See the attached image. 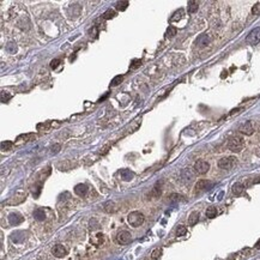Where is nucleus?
I'll return each instance as SVG.
<instances>
[{"instance_id":"412c9836","label":"nucleus","mask_w":260,"mask_h":260,"mask_svg":"<svg viewBox=\"0 0 260 260\" xmlns=\"http://www.w3.org/2000/svg\"><path fill=\"white\" fill-rule=\"evenodd\" d=\"M161 255H162V249L161 248H156V249H153L152 252H151V254H150V260H158L159 258H161Z\"/></svg>"},{"instance_id":"4be33fe9","label":"nucleus","mask_w":260,"mask_h":260,"mask_svg":"<svg viewBox=\"0 0 260 260\" xmlns=\"http://www.w3.org/2000/svg\"><path fill=\"white\" fill-rule=\"evenodd\" d=\"M176 33H178V29L175 28V27H169L168 29H167V31H165V37H168V39H171V37H174L175 35H176Z\"/></svg>"},{"instance_id":"a211bd4d","label":"nucleus","mask_w":260,"mask_h":260,"mask_svg":"<svg viewBox=\"0 0 260 260\" xmlns=\"http://www.w3.org/2000/svg\"><path fill=\"white\" fill-rule=\"evenodd\" d=\"M199 9V3L198 1H194V0H191L188 1V13H194L197 12Z\"/></svg>"},{"instance_id":"39448f33","label":"nucleus","mask_w":260,"mask_h":260,"mask_svg":"<svg viewBox=\"0 0 260 260\" xmlns=\"http://www.w3.org/2000/svg\"><path fill=\"white\" fill-rule=\"evenodd\" d=\"M209 169H210V164L206 161L199 159V161H197L194 163V170H196V173H198V174H200V175L206 174V173L209 171Z\"/></svg>"},{"instance_id":"c9c22d12","label":"nucleus","mask_w":260,"mask_h":260,"mask_svg":"<svg viewBox=\"0 0 260 260\" xmlns=\"http://www.w3.org/2000/svg\"><path fill=\"white\" fill-rule=\"evenodd\" d=\"M140 64H141V61H140V60H133V62H132L131 67H132V68H136V67L140 66Z\"/></svg>"},{"instance_id":"f3484780","label":"nucleus","mask_w":260,"mask_h":260,"mask_svg":"<svg viewBox=\"0 0 260 260\" xmlns=\"http://www.w3.org/2000/svg\"><path fill=\"white\" fill-rule=\"evenodd\" d=\"M198 221H199V212H197V211L192 212L190 215V217H188V224L191 227H193V225H196L198 223Z\"/></svg>"},{"instance_id":"4468645a","label":"nucleus","mask_w":260,"mask_h":260,"mask_svg":"<svg viewBox=\"0 0 260 260\" xmlns=\"http://www.w3.org/2000/svg\"><path fill=\"white\" fill-rule=\"evenodd\" d=\"M103 210H104V212H107V213H113V212H115V211L118 210V205H116L114 201H107V203H104V205H103Z\"/></svg>"},{"instance_id":"5701e85b","label":"nucleus","mask_w":260,"mask_h":260,"mask_svg":"<svg viewBox=\"0 0 260 260\" xmlns=\"http://www.w3.org/2000/svg\"><path fill=\"white\" fill-rule=\"evenodd\" d=\"M217 216V209L215 206H210L206 210V217L207 218H215Z\"/></svg>"},{"instance_id":"f704fd0d","label":"nucleus","mask_w":260,"mask_h":260,"mask_svg":"<svg viewBox=\"0 0 260 260\" xmlns=\"http://www.w3.org/2000/svg\"><path fill=\"white\" fill-rule=\"evenodd\" d=\"M60 145L59 144H55V145H53L52 146V153H58L59 152V150H60Z\"/></svg>"},{"instance_id":"6ab92c4d","label":"nucleus","mask_w":260,"mask_h":260,"mask_svg":"<svg viewBox=\"0 0 260 260\" xmlns=\"http://www.w3.org/2000/svg\"><path fill=\"white\" fill-rule=\"evenodd\" d=\"M184 15H185L184 10H182V9H180V10H178V11H176L174 15L171 16L170 21H171V22H178V21H180V19L184 17Z\"/></svg>"},{"instance_id":"dca6fc26","label":"nucleus","mask_w":260,"mask_h":260,"mask_svg":"<svg viewBox=\"0 0 260 260\" xmlns=\"http://www.w3.org/2000/svg\"><path fill=\"white\" fill-rule=\"evenodd\" d=\"M231 191H233V193H234L235 196H241V194L243 193V191H244V186H243L242 184H240V182H236V184L233 185Z\"/></svg>"},{"instance_id":"c756f323","label":"nucleus","mask_w":260,"mask_h":260,"mask_svg":"<svg viewBox=\"0 0 260 260\" xmlns=\"http://www.w3.org/2000/svg\"><path fill=\"white\" fill-rule=\"evenodd\" d=\"M169 200H170V201H180V200H184V197L180 196V194L174 193V194H171V196L169 197Z\"/></svg>"},{"instance_id":"c85d7f7f","label":"nucleus","mask_w":260,"mask_h":260,"mask_svg":"<svg viewBox=\"0 0 260 260\" xmlns=\"http://www.w3.org/2000/svg\"><path fill=\"white\" fill-rule=\"evenodd\" d=\"M186 233H187V229L185 225H179L176 228V236H184L186 235Z\"/></svg>"},{"instance_id":"6e6552de","label":"nucleus","mask_w":260,"mask_h":260,"mask_svg":"<svg viewBox=\"0 0 260 260\" xmlns=\"http://www.w3.org/2000/svg\"><path fill=\"white\" fill-rule=\"evenodd\" d=\"M52 253L54 256L56 258H64L66 254H67V249L65 248V246L62 244H55L53 248H52Z\"/></svg>"},{"instance_id":"0eeeda50","label":"nucleus","mask_w":260,"mask_h":260,"mask_svg":"<svg viewBox=\"0 0 260 260\" xmlns=\"http://www.w3.org/2000/svg\"><path fill=\"white\" fill-rule=\"evenodd\" d=\"M212 187V182H210L209 180H199L197 184H196V192H204V191H207Z\"/></svg>"},{"instance_id":"393cba45","label":"nucleus","mask_w":260,"mask_h":260,"mask_svg":"<svg viewBox=\"0 0 260 260\" xmlns=\"http://www.w3.org/2000/svg\"><path fill=\"white\" fill-rule=\"evenodd\" d=\"M12 141H10V140H6V141H1V150L3 151H9V150H11V147H12Z\"/></svg>"},{"instance_id":"473e14b6","label":"nucleus","mask_w":260,"mask_h":260,"mask_svg":"<svg viewBox=\"0 0 260 260\" xmlns=\"http://www.w3.org/2000/svg\"><path fill=\"white\" fill-rule=\"evenodd\" d=\"M252 13H253V15H259V13H260V3H256V4L252 7Z\"/></svg>"},{"instance_id":"2eb2a0df","label":"nucleus","mask_w":260,"mask_h":260,"mask_svg":"<svg viewBox=\"0 0 260 260\" xmlns=\"http://www.w3.org/2000/svg\"><path fill=\"white\" fill-rule=\"evenodd\" d=\"M120 176H121V179L124 181H130V180L133 179V173L131 170H128V169H122L120 171Z\"/></svg>"},{"instance_id":"7ed1b4c3","label":"nucleus","mask_w":260,"mask_h":260,"mask_svg":"<svg viewBox=\"0 0 260 260\" xmlns=\"http://www.w3.org/2000/svg\"><path fill=\"white\" fill-rule=\"evenodd\" d=\"M236 163H237L236 157L229 156V157H223V158H221L217 164H218V168H221V169H223V170H230V169H233V168L236 165Z\"/></svg>"},{"instance_id":"7c9ffc66","label":"nucleus","mask_w":260,"mask_h":260,"mask_svg":"<svg viewBox=\"0 0 260 260\" xmlns=\"http://www.w3.org/2000/svg\"><path fill=\"white\" fill-rule=\"evenodd\" d=\"M10 99H11V95L7 91H1V102L3 103H6Z\"/></svg>"},{"instance_id":"1a4fd4ad","label":"nucleus","mask_w":260,"mask_h":260,"mask_svg":"<svg viewBox=\"0 0 260 260\" xmlns=\"http://www.w3.org/2000/svg\"><path fill=\"white\" fill-rule=\"evenodd\" d=\"M239 131H240L242 134H244V136H250V134H253L254 128H253V125H252L250 121H246V122H243V124L240 126Z\"/></svg>"},{"instance_id":"f8f14e48","label":"nucleus","mask_w":260,"mask_h":260,"mask_svg":"<svg viewBox=\"0 0 260 260\" xmlns=\"http://www.w3.org/2000/svg\"><path fill=\"white\" fill-rule=\"evenodd\" d=\"M210 41H211L210 36H209L207 34H203V35H200V36L196 40V44H197L198 47L203 48V47H206V46L210 43Z\"/></svg>"},{"instance_id":"2f4dec72","label":"nucleus","mask_w":260,"mask_h":260,"mask_svg":"<svg viewBox=\"0 0 260 260\" xmlns=\"http://www.w3.org/2000/svg\"><path fill=\"white\" fill-rule=\"evenodd\" d=\"M6 50H7L9 53L13 54V53H16V50H17V47H16V44H13V43H9V44H7V47H6Z\"/></svg>"},{"instance_id":"b1692460","label":"nucleus","mask_w":260,"mask_h":260,"mask_svg":"<svg viewBox=\"0 0 260 260\" xmlns=\"http://www.w3.org/2000/svg\"><path fill=\"white\" fill-rule=\"evenodd\" d=\"M115 16H116V12H115L114 10L109 9V10H107V11L103 13V19L108 21V19H112V18H114Z\"/></svg>"},{"instance_id":"20e7f679","label":"nucleus","mask_w":260,"mask_h":260,"mask_svg":"<svg viewBox=\"0 0 260 260\" xmlns=\"http://www.w3.org/2000/svg\"><path fill=\"white\" fill-rule=\"evenodd\" d=\"M246 42L250 46H255L260 42V27L258 28H254L249 34L248 36L246 37Z\"/></svg>"},{"instance_id":"cd10ccee","label":"nucleus","mask_w":260,"mask_h":260,"mask_svg":"<svg viewBox=\"0 0 260 260\" xmlns=\"http://www.w3.org/2000/svg\"><path fill=\"white\" fill-rule=\"evenodd\" d=\"M161 194H162V190H161V187H159L158 185H156V186L153 187L152 192H151V196H152L153 198H159Z\"/></svg>"},{"instance_id":"9b49d317","label":"nucleus","mask_w":260,"mask_h":260,"mask_svg":"<svg viewBox=\"0 0 260 260\" xmlns=\"http://www.w3.org/2000/svg\"><path fill=\"white\" fill-rule=\"evenodd\" d=\"M194 173L192 171V169H190V168H186V169H184L182 171H181V178H182V180L185 181V182H191V181H193L194 180Z\"/></svg>"},{"instance_id":"9d476101","label":"nucleus","mask_w":260,"mask_h":260,"mask_svg":"<svg viewBox=\"0 0 260 260\" xmlns=\"http://www.w3.org/2000/svg\"><path fill=\"white\" fill-rule=\"evenodd\" d=\"M23 219H24L23 216L17 213V212H13V213L9 215V223L11 225H18V224H21L23 222Z\"/></svg>"},{"instance_id":"bb28decb","label":"nucleus","mask_w":260,"mask_h":260,"mask_svg":"<svg viewBox=\"0 0 260 260\" xmlns=\"http://www.w3.org/2000/svg\"><path fill=\"white\" fill-rule=\"evenodd\" d=\"M124 80V77L120 74V76H116V77H114L113 79H112V83H110V86H118L121 81Z\"/></svg>"},{"instance_id":"f257e3e1","label":"nucleus","mask_w":260,"mask_h":260,"mask_svg":"<svg viewBox=\"0 0 260 260\" xmlns=\"http://www.w3.org/2000/svg\"><path fill=\"white\" fill-rule=\"evenodd\" d=\"M144 221H145V217H144V215H143L141 212H139V211H133V212H131V213L127 216V222H128V224H130L131 227H133V228L140 227V225L144 223Z\"/></svg>"},{"instance_id":"f03ea898","label":"nucleus","mask_w":260,"mask_h":260,"mask_svg":"<svg viewBox=\"0 0 260 260\" xmlns=\"http://www.w3.org/2000/svg\"><path fill=\"white\" fill-rule=\"evenodd\" d=\"M243 145H244V140L240 136H235V137L230 138L228 141V147L233 152H240L243 149Z\"/></svg>"},{"instance_id":"72a5a7b5","label":"nucleus","mask_w":260,"mask_h":260,"mask_svg":"<svg viewBox=\"0 0 260 260\" xmlns=\"http://www.w3.org/2000/svg\"><path fill=\"white\" fill-rule=\"evenodd\" d=\"M59 64H60V60H59V59H54V60H52V62H50V67H52L53 70H55V68L59 66Z\"/></svg>"},{"instance_id":"423d86ee","label":"nucleus","mask_w":260,"mask_h":260,"mask_svg":"<svg viewBox=\"0 0 260 260\" xmlns=\"http://www.w3.org/2000/svg\"><path fill=\"white\" fill-rule=\"evenodd\" d=\"M131 240H132V236H131V234H130L128 231H126V230L119 231L118 235H116V242H118L119 244H127V243L131 242Z\"/></svg>"},{"instance_id":"e433bc0d","label":"nucleus","mask_w":260,"mask_h":260,"mask_svg":"<svg viewBox=\"0 0 260 260\" xmlns=\"http://www.w3.org/2000/svg\"><path fill=\"white\" fill-rule=\"evenodd\" d=\"M255 248H256V249H260V240L256 242V244H255Z\"/></svg>"},{"instance_id":"ddd939ff","label":"nucleus","mask_w":260,"mask_h":260,"mask_svg":"<svg viewBox=\"0 0 260 260\" xmlns=\"http://www.w3.org/2000/svg\"><path fill=\"white\" fill-rule=\"evenodd\" d=\"M74 193L79 197H84L86 193H88V186L84 185V184H78L74 187Z\"/></svg>"},{"instance_id":"aec40b11","label":"nucleus","mask_w":260,"mask_h":260,"mask_svg":"<svg viewBox=\"0 0 260 260\" xmlns=\"http://www.w3.org/2000/svg\"><path fill=\"white\" fill-rule=\"evenodd\" d=\"M34 217H35V219H37V221H44V219H46L44 210H42V209L36 210V211L34 212Z\"/></svg>"},{"instance_id":"a878e982","label":"nucleus","mask_w":260,"mask_h":260,"mask_svg":"<svg viewBox=\"0 0 260 260\" xmlns=\"http://www.w3.org/2000/svg\"><path fill=\"white\" fill-rule=\"evenodd\" d=\"M128 6V1H118L116 3V10L118 11H125Z\"/></svg>"}]
</instances>
